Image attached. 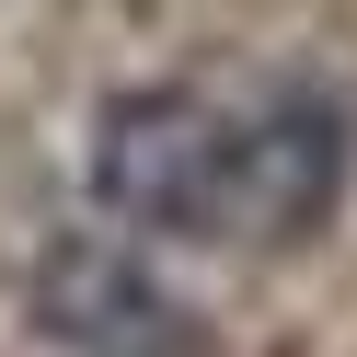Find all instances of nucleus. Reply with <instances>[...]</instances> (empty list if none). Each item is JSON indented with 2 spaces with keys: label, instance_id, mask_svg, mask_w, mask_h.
I'll return each mask as SVG.
<instances>
[{
  "label": "nucleus",
  "instance_id": "nucleus-1",
  "mask_svg": "<svg viewBox=\"0 0 357 357\" xmlns=\"http://www.w3.org/2000/svg\"><path fill=\"white\" fill-rule=\"evenodd\" d=\"M93 208L150 242H219L242 254V104L208 81H139L93 104Z\"/></svg>",
  "mask_w": 357,
  "mask_h": 357
},
{
  "label": "nucleus",
  "instance_id": "nucleus-2",
  "mask_svg": "<svg viewBox=\"0 0 357 357\" xmlns=\"http://www.w3.org/2000/svg\"><path fill=\"white\" fill-rule=\"evenodd\" d=\"M357 185V93L334 70H277L242 104V254L311 242Z\"/></svg>",
  "mask_w": 357,
  "mask_h": 357
},
{
  "label": "nucleus",
  "instance_id": "nucleus-3",
  "mask_svg": "<svg viewBox=\"0 0 357 357\" xmlns=\"http://www.w3.org/2000/svg\"><path fill=\"white\" fill-rule=\"evenodd\" d=\"M35 323L70 357H185L196 346V323L150 288V265L116 242H81V231L35 254Z\"/></svg>",
  "mask_w": 357,
  "mask_h": 357
}]
</instances>
